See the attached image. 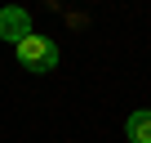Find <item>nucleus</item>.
<instances>
[{
	"mask_svg": "<svg viewBox=\"0 0 151 143\" xmlns=\"http://www.w3.org/2000/svg\"><path fill=\"white\" fill-rule=\"evenodd\" d=\"M14 54H18V67H27V72H53L58 67V45L49 36H36V31L27 40H18Z\"/></svg>",
	"mask_w": 151,
	"mask_h": 143,
	"instance_id": "nucleus-1",
	"label": "nucleus"
},
{
	"mask_svg": "<svg viewBox=\"0 0 151 143\" xmlns=\"http://www.w3.org/2000/svg\"><path fill=\"white\" fill-rule=\"evenodd\" d=\"M36 27H31V14L22 9V5H5L0 9V40H9V45H18V40H27Z\"/></svg>",
	"mask_w": 151,
	"mask_h": 143,
	"instance_id": "nucleus-2",
	"label": "nucleus"
},
{
	"mask_svg": "<svg viewBox=\"0 0 151 143\" xmlns=\"http://www.w3.org/2000/svg\"><path fill=\"white\" fill-rule=\"evenodd\" d=\"M124 134H129V143H151V107H138L124 121Z\"/></svg>",
	"mask_w": 151,
	"mask_h": 143,
	"instance_id": "nucleus-3",
	"label": "nucleus"
}]
</instances>
